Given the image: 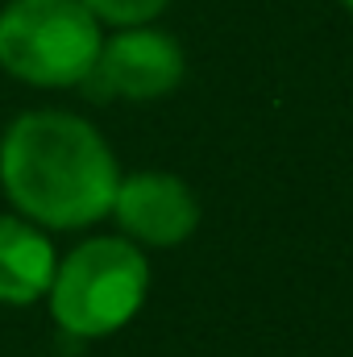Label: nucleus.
Returning a JSON list of instances; mask_svg holds the SVG:
<instances>
[{
  "label": "nucleus",
  "instance_id": "nucleus-4",
  "mask_svg": "<svg viewBox=\"0 0 353 357\" xmlns=\"http://www.w3.org/2000/svg\"><path fill=\"white\" fill-rule=\"evenodd\" d=\"M183 50L171 33L129 25L100 46V59L80 88L88 100H158L183 84Z\"/></svg>",
  "mask_w": 353,
  "mask_h": 357
},
{
  "label": "nucleus",
  "instance_id": "nucleus-2",
  "mask_svg": "<svg viewBox=\"0 0 353 357\" xmlns=\"http://www.w3.org/2000/svg\"><path fill=\"white\" fill-rule=\"evenodd\" d=\"M150 291V266L129 237H91L75 245L46 291L50 316L71 337H112L125 328Z\"/></svg>",
  "mask_w": 353,
  "mask_h": 357
},
{
  "label": "nucleus",
  "instance_id": "nucleus-6",
  "mask_svg": "<svg viewBox=\"0 0 353 357\" xmlns=\"http://www.w3.org/2000/svg\"><path fill=\"white\" fill-rule=\"evenodd\" d=\"M54 245L25 216H0V303H38L54 282Z\"/></svg>",
  "mask_w": 353,
  "mask_h": 357
},
{
  "label": "nucleus",
  "instance_id": "nucleus-1",
  "mask_svg": "<svg viewBox=\"0 0 353 357\" xmlns=\"http://www.w3.org/2000/svg\"><path fill=\"white\" fill-rule=\"evenodd\" d=\"M0 183L17 212L46 229H88L112 212L117 158L84 116L21 112L0 137Z\"/></svg>",
  "mask_w": 353,
  "mask_h": 357
},
{
  "label": "nucleus",
  "instance_id": "nucleus-8",
  "mask_svg": "<svg viewBox=\"0 0 353 357\" xmlns=\"http://www.w3.org/2000/svg\"><path fill=\"white\" fill-rule=\"evenodd\" d=\"M341 4H345V8H350V13H353V0H341Z\"/></svg>",
  "mask_w": 353,
  "mask_h": 357
},
{
  "label": "nucleus",
  "instance_id": "nucleus-7",
  "mask_svg": "<svg viewBox=\"0 0 353 357\" xmlns=\"http://www.w3.org/2000/svg\"><path fill=\"white\" fill-rule=\"evenodd\" d=\"M84 4L91 8L96 21H108V25L129 29V25H146V21H154L171 0H84Z\"/></svg>",
  "mask_w": 353,
  "mask_h": 357
},
{
  "label": "nucleus",
  "instance_id": "nucleus-5",
  "mask_svg": "<svg viewBox=\"0 0 353 357\" xmlns=\"http://www.w3.org/2000/svg\"><path fill=\"white\" fill-rule=\"evenodd\" d=\"M112 216L133 245H183L200 229V199L179 175L142 171L117 183Z\"/></svg>",
  "mask_w": 353,
  "mask_h": 357
},
{
  "label": "nucleus",
  "instance_id": "nucleus-3",
  "mask_svg": "<svg viewBox=\"0 0 353 357\" xmlns=\"http://www.w3.org/2000/svg\"><path fill=\"white\" fill-rule=\"evenodd\" d=\"M100 46V21L84 0H13L0 13V67L21 84L80 88Z\"/></svg>",
  "mask_w": 353,
  "mask_h": 357
}]
</instances>
